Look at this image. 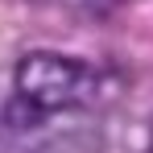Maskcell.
I'll return each mask as SVG.
<instances>
[{"instance_id":"1","label":"cell","mask_w":153,"mask_h":153,"mask_svg":"<svg viewBox=\"0 0 153 153\" xmlns=\"http://www.w3.org/2000/svg\"><path fill=\"white\" fill-rule=\"evenodd\" d=\"M13 87H17V100L37 108L42 116H54V112H71V108L91 103L100 91V75L71 54L29 50L13 71Z\"/></svg>"},{"instance_id":"2","label":"cell","mask_w":153,"mask_h":153,"mask_svg":"<svg viewBox=\"0 0 153 153\" xmlns=\"http://www.w3.org/2000/svg\"><path fill=\"white\" fill-rule=\"evenodd\" d=\"M95 141H100L95 132L75 128V132H58V137H50V141H42L37 153H95V149H100Z\"/></svg>"},{"instance_id":"3","label":"cell","mask_w":153,"mask_h":153,"mask_svg":"<svg viewBox=\"0 0 153 153\" xmlns=\"http://www.w3.org/2000/svg\"><path fill=\"white\" fill-rule=\"evenodd\" d=\"M46 4H62V8H108L116 0H46Z\"/></svg>"}]
</instances>
